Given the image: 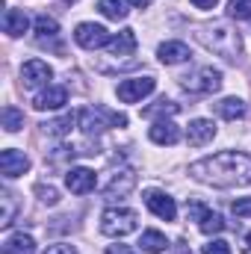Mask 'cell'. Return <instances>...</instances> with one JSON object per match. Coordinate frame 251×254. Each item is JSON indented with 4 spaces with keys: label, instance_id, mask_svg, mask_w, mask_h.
Segmentation results:
<instances>
[{
    "label": "cell",
    "instance_id": "2",
    "mask_svg": "<svg viewBox=\"0 0 251 254\" xmlns=\"http://www.w3.org/2000/svg\"><path fill=\"white\" fill-rule=\"evenodd\" d=\"M195 39H198L207 51L225 57L228 63H237V60L243 57V36H240L231 24H225V21H213V24L198 27V30H195Z\"/></svg>",
    "mask_w": 251,
    "mask_h": 254
},
{
    "label": "cell",
    "instance_id": "20",
    "mask_svg": "<svg viewBox=\"0 0 251 254\" xmlns=\"http://www.w3.org/2000/svg\"><path fill=\"white\" fill-rule=\"evenodd\" d=\"M3 254H36V243L30 234H12L3 243Z\"/></svg>",
    "mask_w": 251,
    "mask_h": 254
},
{
    "label": "cell",
    "instance_id": "21",
    "mask_svg": "<svg viewBox=\"0 0 251 254\" xmlns=\"http://www.w3.org/2000/svg\"><path fill=\"white\" fill-rule=\"evenodd\" d=\"M98 12L110 21H125L130 12V0H98Z\"/></svg>",
    "mask_w": 251,
    "mask_h": 254
},
{
    "label": "cell",
    "instance_id": "9",
    "mask_svg": "<svg viewBox=\"0 0 251 254\" xmlns=\"http://www.w3.org/2000/svg\"><path fill=\"white\" fill-rule=\"evenodd\" d=\"M145 204H148V210H151L157 219H163V222H175V216H178L175 198L166 195L163 190H145Z\"/></svg>",
    "mask_w": 251,
    "mask_h": 254
},
{
    "label": "cell",
    "instance_id": "30",
    "mask_svg": "<svg viewBox=\"0 0 251 254\" xmlns=\"http://www.w3.org/2000/svg\"><path fill=\"white\" fill-rule=\"evenodd\" d=\"M201 254H231V246H228L225 240H210Z\"/></svg>",
    "mask_w": 251,
    "mask_h": 254
},
{
    "label": "cell",
    "instance_id": "37",
    "mask_svg": "<svg viewBox=\"0 0 251 254\" xmlns=\"http://www.w3.org/2000/svg\"><path fill=\"white\" fill-rule=\"evenodd\" d=\"M133 6H139V9H145V6H151V0H130Z\"/></svg>",
    "mask_w": 251,
    "mask_h": 254
},
{
    "label": "cell",
    "instance_id": "23",
    "mask_svg": "<svg viewBox=\"0 0 251 254\" xmlns=\"http://www.w3.org/2000/svg\"><path fill=\"white\" fill-rule=\"evenodd\" d=\"M33 27H36V33H39V45H45L48 39H57V36H60V24H57V18H51V15H39V18L33 21Z\"/></svg>",
    "mask_w": 251,
    "mask_h": 254
},
{
    "label": "cell",
    "instance_id": "8",
    "mask_svg": "<svg viewBox=\"0 0 251 254\" xmlns=\"http://www.w3.org/2000/svg\"><path fill=\"white\" fill-rule=\"evenodd\" d=\"M74 42H77L83 51H98V48H104V45L110 42V33H107V27H101V24H77Z\"/></svg>",
    "mask_w": 251,
    "mask_h": 254
},
{
    "label": "cell",
    "instance_id": "6",
    "mask_svg": "<svg viewBox=\"0 0 251 254\" xmlns=\"http://www.w3.org/2000/svg\"><path fill=\"white\" fill-rule=\"evenodd\" d=\"M187 213L192 216V222H198L201 234H207V237H213V234H222V231H225V219H222L219 213H213V210H210L207 204H201V201H189Z\"/></svg>",
    "mask_w": 251,
    "mask_h": 254
},
{
    "label": "cell",
    "instance_id": "10",
    "mask_svg": "<svg viewBox=\"0 0 251 254\" xmlns=\"http://www.w3.org/2000/svg\"><path fill=\"white\" fill-rule=\"evenodd\" d=\"M133 187H136V172H133V169H119V172H113V178L104 184V198H107V201H119V198L130 195Z\"/></svg>",
    "mask_w": 251,
    "mask_h": 254
},
{
    "label": "cell",
    "instance_id": "32",
    "mask_svg": "<svg viewBox=\"0 0 251 254\" xmlns=\"http://www.w3.org/2000/svg\"><path fill=\"white\" fill-rule=\"evenodd\" d=\"M234 213L249 219L251 216V198H237V201H234Z\"/></svg>",
    "mask_w": 251,
    "mask_h": 254
},
{
    "label": "cell",
    "instance_id": "7",
    "mask_svg": "<svg viewBox=\"0 0 251 254\" xmlns=\"http://www.w3.org/2000/svg\"><path fill=\"white\" fill-rule=\"evenodd\" d=\"M154 86H157L154 77H133V80H122L119 83L116 95H119L122 104H139L142 98H148L154 92Z\"/></svg>",
    "mask_w": 251,
    "mask_h": 254
},
{
    "label": "cell",
    "instance_id": "16",
    "mask_svg": "<svg viewBox=\"0 0 251 254\" xmlns=\"http://www.w3.org/2000/svg\"><path fill=\"white\" fill-rule=\"evenodd\" d=\"M107 51H110V57H116V60H122V57H133V51H136V33H133V30H122V33H116V36L107 42Z\"/></svg>",
    "mask_w": 251,
    "mask_h": 254
},
{
    "label": "cell",
    "instance_id": "36",
    "mask_svg": "<svg viewBox=\"0 0 251 254\" xmlns=\"http://www.w3.org/2000/svg\"><path fill=\"white\" fill-rule=\"evenodd\" d=\"M243 254H251V234H246V240H243Z\"/></svg>",
    "mask_w": 251,
    "mask_h": 254
},
{
    "label": "cell",
    "instance_id": "12",
    "mask_svg": "<svg viewBox=\"0 0 251 254\" xmlns=\"http://www.w3.org/2000/svg\"><path fill=\"white\" fill-rule=\"evenodd\" d=\"M0 172H3V178H21V175H27L30 172V157L24 154V151H18V148H6L3 154H0Z\"/></svg>",
    "mask_w": 251,
    "mask_h": 254
},
{
    "label": "cell",
    "instance_id": "22",
    "mask_svg": "<svg viewBox=\"0 0 251 254\" xmlns=\"http://www.w3.org/2000/svg\"><path fill=\"white\" fill-rule=\"evenodd\" d=\"M139 246H142V252H148V254H163L169 249V240H166V234H160V231H142Z\"/></svg>",
    "mask_w": 251,
    "mask_h": 254
},
{
    "label": "cell",
    "instance_id": "14",
    "mask_svg": "<svg viewBox=\"0 0 251 254\" xmlns=\"http://www.w3.org/2000/svg\"><path fill=\"white\" fill-rule=\"evenodd\" d=\"M65 187L74 192V195H89V192L98 187V178H95L92 169L77 166V169H68V175H65Z\"/></svg>",
    "mask_w": 251,
    "mask_h": 254
},
{
    "label": "cell",
    "instance_id": "1",
    "mask_svg": "<svg viewBox=\"0 0 251 254\" xmlns=\"http://www.w3.org/2000/svg\"><path fill=\"white\" fill-rule=\"evenodd\" d=\"M189 175L207 187L219 190H234V187H249L251 184V157L243 151H222L213 157H204L189 166Z\"/></svg>",
    "mask_w": 251,
    "mask_h": 254
},
{
    "label": "cell",
    "instance_id": "24",
    "mask_svg": "<svg viewBox=\"0 0 251 254\" xmlns=\"http://www.w3.org/2000/svg\"><path fill=\"white\" fill-rule=\"evenodd\" d=\"M216 113H219L222 119H228V122H237V119L246 116V104H243L240 98H225V101L216 104Z\"/></svg>",
    "mask_w": 251,
    "mask_h": 254
},
{
    "label": "cell",
    "instance_id": "27",
    "mask_svg": "<svg viewBox=\"0 0 251 254\" xmlns=\"http://www.w3.org/2000/svg\"><path fill=\"white\" fill-rule=\"evenodd\" d=\"M178 113V104L175 101H166V98H160L154 107H145L142 110V116H148V119H157V116H175Z\"/></svg>",
    "mask_w": 251,
    "mask_h": 254
},
{
    "label": "cell",
    "instance_id": "29",
    "mask_svg": "<svg viewBox=\"0 0 251 254\" xmlns=\"http://www.w3.org/2000/svg\"><path fill=\"white\" fill-rule=\"evenodd\" d=\"M228 15L237 21H249L251 18V0H231L228 3Z\"/></svg>",
    "mask_w": 251,
    "mask_h": 254
},
{
    "label": "cell",
    "instance_id": "34",
    "mask_svg": "<svg viewBox=\"0 0 251 254\" xmlns=\"http://www.w3.org/2000/svg\"><path fill=\"white\" fill-rule=\"evenodd\" d=\"M107 254H136V252H133L130 246H119V243H116V246H107Z\"/></svg>",
    "mask_w": 251,
    "mask_h": 254
},
{
    "label": "cell",
    "instance_id": "19",
    "mask_svg": "<svg viewBox=\"0 0 251 254\" xmlns=\"http://www.w3.org/2000/svg\"><path fill=\"white\" fill-rule=\"evenodd\" d=\"M27 27H30V18H27L24 9H6V15H3V30H6L12 39L24 36Z\"/></svg>",
    "mask_w": 251,
    "mask_h": 254
},
{
    "label": "cell",
    "instance_id": "33",
    "mask_svg": "<svg viewBox=\"0 0 251 254\" xmlns=\"http://www.w3.org/2000/svg\"><path fill=\"white\" fill-rule=\"evenodd\" d=\"M45 254H77V249L68 246V243H57V246H48V252Z\"/></svg>",
    "mask_w": 251,
    "mask_h": 254
},
{
    "label": "cell",
    "instance_id": "5",
    "mask_svg": "<svg viewBox=\"0 0 251 254\" xmlns=\"http://www.w3.org/2000/svg\"><path fill=\"white\" fill-rule=\"evenodd\" d=\"M181 86L187 89L189 95H213V92L222 89V71L213 68V65H204V68H198V71L187 74Z\"/></svg>",
    "mask_w": 251,
    "mask_h": 254
},
{
    "label": "cell",
    "instance_id": "35",
    "mask_svg": "<svg viewBox=\"0 0 251 254\" xmlns=\"http://www.w3.org/2000/svg\"><path fill=\"white\" fill-rule=\"evenodd\" d=\"M216 3H219V0H192L195 9H216Z\"/></svg>",
    "mask_w": 251,
    "mask_h": 254
},
{
    "label": "cell",
    "instance_id": "38",
    "mask_svg": "<svg viewBox=\"0 0 251 254\" xmlns=\"http://www.w3.org/2000/svg\"><path fill=\"white\" fill-rule=\"evenodd\" d=\"M68 3H74V0H68Z\"/></svg>",
    "mask_w": 251,
    "mask_h": 254
},
{
    "label": "cell",
    "instance_id": "26",
    "mask_svg": "<svg viewBox=\"0 0 251 254\" xmlns=\"http://www.w3.org/2000/svg\"><path fill=\"white\" fill-rule=\"evenodd\" d=\"M0 204H3V216H0V228H9L15 222V195L9 190L0 192Z\"/></svg>",
    "mask_w": 251,
    "mask_h": 254
},
{
    "label": "cell",
    "instance_id": "31",
    "mask_svg": "<svg viewBox=\"0 0 251 254\" xmlns=\"http://www.w3.org/2000/svg\"><path fill=\"white\" fill-rule=\"evenodd\" d=\"M36 192L42 195V201H45V204H57V201H60V192L54 190V187H45V184H39V187H36Z\"/></svg>",
    "mask_w": 251,
    "mask_h": 254
},
{
    "label": "cell",
    "instance_id": "28",
    "mask_svg": "<svg viewBox=\"0 0 251 254\" xmlns=\"http://www.w3.org/2000/svg\"><path fill=\"white\" fill-rule=\"evenodd\" d=\"M77 119H80V116L68 113V116H63V119H57V122L45 125V130H48V133H54V136H65V133H71V127H74V122H77Z\"/></svg>",
    "mask_w": 251,
    "mask_h": 254
},
{
    "label": "cell",
    "instance_id": "25",
    "mask_svg": "<svg viewBox=\"0 0 251 254\" xmlns=\"http://www.w3.org/2000/svg\"><path fill=\"white\" fill-rule=\"evenodd\" d=\"M3 127L6 133H18L24 127V113L18 107H3Z\"/></svg>",
    "mask_w": 251,
    "mask_h": 254
},
{
    "label": "cell",
    "instance_id": "11",
    "mask_svg": "<svg viewBox=\"0 0 251 254\" xmlns=\"http://www.w3.org/2000/svg\"><path fill=\"white\" fill-rule=\"evenodd\" d=\"M51 77H54V68L42 60H27L21 65V83L27 89H39V86H51Z\"/></svg>",
    "mask_w": 251,
    "mask_h": 254
},
{
    "label": "cell",
    "instance_id": "3",
    "mask_svg": "<svg viewBox=\"0 0 251 254\" xmlns=\"http://www.w3.org/2000/svg\"><path fill=\"white\" fill-rule=\"evenodd\" d=\"M139 228V216L127 207H110L101 216V234L107 237H127Z\"/></svg>",
    "mask_w": 251,
    "mask_h": 254
},
{
    "label": "cell",
    "instance_id": "18",
    "mask_svg": "<svg viewBox=\"0 0 251 254\" xmlns=\"http://www.w3.org/2000/svg\"><path fill=\"white\" fill-rule=\"evenodd\" d=\"M157 57H160L163 65H181V63L189 60V48L184 42H163V45L157 48Z\"/></svg>",
    "mask_w": 251,
    "mask_h": 254
},
{
    "label": "cell",
    "instance_id": "4",
    "mask_svg": "<svg viewBox=\"0 0 251 254\" xmlns=\"http://www.w3.org/2000/svg\"><path fill=\"white\" fill-rule=\"evenodd\" d=\"M80 127L86 136H98L104 127H127V116L113 113L107 107H95V110H83L80 113Z\"/></svg>",
    "mask_w": 251,
    "mask_h": 254
},
{
    "label": "cell",
    "instance_id": "13",
    "mask_svg": "<svg viewBox=\"0 0 251 254\" xmlns=\"http://www.w3.org/2000/svg\"><path fill=\"white\" fill-rule=\"evenodd\" d=\"M65 104H68V89H65V86H45V89L33 98V107H36L39 113L63 110Z\"/></svg>",
    "mask_w": 251,
    "mask_h": 254
},
{
    "label": "cell",
    "instance_id": "15",
    "mask_svg": "<svg viewBox=\"0 0 251 254\" xmlns=\"http://www.w3.org/2000/svg\"><path fill=\"white\" fill-rule=\"evenodd\" d=\"M216 139V125L213 122H207V119H195V122H189V130H187V142L192 148H204L207 142H213Z\"/></svg>",
    "mask_w": 251,
    "mask_h": 254
},
{
    "label": "cell",
    "instance_id": "17",
    "mask_svg": "<svg viewBox=\"0 0 251 254\" xmlns=\"http://www.w3.org/2000/svg\"><path fill=\"white\" fill-rule=\"evenodd\" d=\"M148 136H151L154 145H175L181 139V130H178V125H172L166 119H157L151 125V130H148Z\"/></svg>",
    "mask_w": 251,
    "mask_h": 254
}]
</instances>
